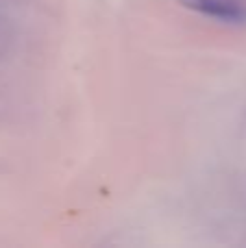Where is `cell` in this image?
<instances>
[{
	"label": "cell",
	"mask_w": 246,
	"mask_h": 248,
	"mask_svg": "<svg viewBox=\"0 0 246 248\" xmlns=\"http://www.w3.org/2000/svg\"><path fill=\"white\" fill-rule=\"evenodd\" d=\"M183 9L231 26L246 24V0H179Z\"/></svg>",
	"instance_id": "obj_1"
},
{
	"label": "cell",
	"mask_w": 246,
	"mask_h": 248,
	"mask_svg": "<svg viewBox=\"0 0 246 248\" xmlns=\"http://www.w3.org/2000/svg\"><path fill=\"white\" fill-rule=\"evenodd\" d=\"M13 39V26H11V20L7 17V13L0 9V55H4Z\"/></svg>",
	"instance_id": "obj_2"
}]
</instances>
